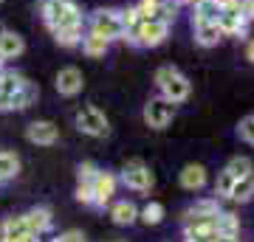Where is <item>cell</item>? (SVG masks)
Masks as SVG:
<instances>
[{
    "label": "cell",
    "mask_w": 254,
    "mask_h": 242,
    "mask_svg": "<svg viewBox=\"0 0 254 242\" xmlns=\"http://www.w3.org/2000/svg\"><path fill=\"white\" fill-rule=\"evenodd\" d=\"M40 14H43L51 34H60L65 28L82 26V11L73 0H43L40 3Z\"/></svg>",
    "instance_id": "1"
},
{
    "label": "cell",
    "mask_w": 254,
    "mask_h": 242,
    "mask_svg": "<svg viewBox=\"0 0 254 242\" xmlns=\"http://www.w3.org/2000/svg\"><path fill=\"white\" fill-rule=\"evenodd\" d=\"M155 85H158V90H161L164 99L173 101V104L187 101L190 99V93H192L190 79H187L178 68H173V65H161V68L155 71Z\"/></svg>",
    "instance_id": "2"
},
{
    "label": "cell",
    "mask_w": 254,
    "mask_h": 242,
    "mask_svg": "<svg viewBox=\"0 0 254 242\" xmlns=\"http://www.w3.org/2000/svg\"><path fill=\"white\" fill-rule=\"evenodd\" d=\"M91 31L93 34H99L105 37V40H125L127 34V28L125 23H122V9H99V11H93V17H91Z\"/></svg>",
    "instance_id": "3"
},
{
    "label": "cell",
    "mask_w": 254,
    "mask_h": 242,
    "mask_svg": "<svg viewBox=\"0 0 254 242\" xmlns=\"http://www.w3.org/2000/svg\"><path fill=\"white\" fill-rule=\"evenodd\" d=\"M170 34V26L161 23V20H141L133 31H127L125 40L133 45H141V48H155V45H161Z\"/></svg>",
    "instance_id": "4"
},
{
    "label": "cell",
    "mask_w": 254,
    "mask_h": 242,
    "mask_svg": "<svg viewBox=\"0 0 254 242\" xmlns=\"http://www.w3.org/2000/svg\"><path fill=\"white\" fill-rule=\"evenodd\" d=\"M119 180H122L127 189H133V192H150V189L155 186L153 169H150L144 161H138V158H133V161H127L125 166H122Z\"/></svg>",
    "instance_id": "5"
},
{
    "label": "cell",
    "mask_w": 254,
    "mask_h": 242,
    "mask_svg": "<svg viewBox=\"0 0 254 242\" xmlns=\"http://www.w3.org/2000/svg\"><path fill=\"white\" fill-rule=\"evenodd\" d=\"M76 127H79V133L91 135V138H105V135L110 133L108 116H105L99 107H93V104H85V107L76 113Z\"/></svg>",
    "instance_id": "6"
},
{
    "label": "cell",
    "mask_w": 254,
    "mask_h": 242,
    "mask_svg": "<svg viewBox=\"0 0 254 242\" xmlns=\"http://www.w3.org/2000/svg\"><path fill=\"white\" fill-rule=\"evenodd\" d=\"M173 118H175V104L167 101L164 96L150 99L144 104V124L150 130H167V127L173 124Z\"/></svg>",
    "instance_id": "7"
},
{
    "label": "cell",
    "mask_w": 254,
    "mask_h": 242,
    "mask_svg": "<svg viewBox=\"0 0 254 242\" xmlns=\"http://www.w3.org/2000/svg\"><path fill=\"white\" fill-rule=\"evenodd\" d=\"M218 23H220V28H223L226 37H246L249 34V20L240 11V0H232L229 6H223Z\"/></svg>",
    "instance_id": "8"
},
{
    "label": "cell",
    "mask_w": 254,
    "mask_h": 242,
    "mask_svg": "<svg viewBox=\"0 0 254 242\" xmlns=\"http://www.w3.org/2000/svg\"><path fill=\"white\" fill-rule=\"evenodd\" d=\"M116 186H119V178L113 172H102L93 178V206L96 208H105L113 203V194H116Z\"/></svg>",
    "instance_id": "9"
},
{
    "label": "cell",
    "mask_w": 254,
    "mask_h": 242,
    "mask_svg": "<svg viewBox=\"0 0 254 242\" xmlns=\"http://www.w3.org/2000/svg\"><path fill=\"white\" fill-rule=\"evenodd\" d=\"M192 28H195V43L203 45V48H212L223 40V28H220L218 20H200V17H192Z\"/></svg>",
    "instance_id": "10"
},
{
    "label": "cell",
    "mask_w": 254,
    "mask_h": 242,
    "mask_svg": "<svg viewBox=\"0 0 254 242\" xmlns=\"http://www.w3.org/2000/svg\"><path fill=\"white\" fill-rule=\"evenodd\" d=\"M26 138L37 146H54L60 141V127L54 121H31L26 130Z\"/></svg>",
    "instance_id": "11"
},
{
    "label": "cell",
    "mask_w": 254,
    "mask_h": 242,
    "mask_svg": "<svg viewBox=\"0 0 254 242\" xmlns=\"http://www.w3.org/2000/svg\"><path fill=\"white\" fill-rule=\"evenodd\" d=\"M82 71L79 68H63V71L57 73V93L65 96V99H73L76 93H82Z\"/></svg>",
    "instance_id": "12"
},
{
    "label": "cell",
    "mask_w": 254,
    "mask_h": 242,
    "mask_svg": "<svg viewBox=\"0 0 254 242\" xmlns=\"http://www.w3.org/2000/svg\"><path fill=\"white\" fill-rule=\"evenodd\" d=\"M178 180H181V189H187V192H200L206 186L209 172L203 163H187L181 169V175H178Z\"/></svg>",
    "instance_id": "13"
},
{
    "label": "cell",
    "mask_w": 254,
    "mask_h": 242,
    "mask_svg": "<svg viewBox=\"0 0 254 242\" xmlns=\"http://www.w3.org/2000/svg\"><path fill=\"white\" fill-rule=\"evenodd\" d=\"M23 217H26L28 231L34 234V237H43V234L51 231V225H54V214H51V208H46V206L31 208V211H26Z\"/></svg>",
    "instance_id": "14"
},
{
    "label": "cell",
    "mask_w": 254,
    "mask_h": 242,
    "mask_svg": "<svg viewBox=\"0 0 254 242\" xmlns=\"http://www.w3.org/2000/svg\"><path fill=\"white\" fill-rule=\"evenodd\" d=\"M110 220L116 225H133L138 223V206L133 200H116L110 206Z\"/></svg>",
    "instance_id": "15"
},
{
    "label": "cell",
    "mask_w": 254,
    "mask_h": 242,
    "mask_svg": "<svg viewBox=\"0 0 254 242\" xmlns=\"http://www.w3.org/2000/svg\"><path fill=\"white\" fill-rule=\"evenodd\" d=\"M23 51H26L23 37L14 31H0V59H17Z\"/></svg>",
    "instance_id": "16"
},
{
    "label": "cell",
    "mask_w": 254,
    "mask_h": 242,
    "mask_svg": "<svg viewBox=\"0 0 254 242\" xmlns=\"http://www.w3.org/2000/svg\"><path fill=\"white\" fill-rule=\"evenodd\" d=\"M82 51H85V56H91V59H102L110 51V40L88 31V34L82 37Z\"/></svg>",
    "instance_id": "17"
},
{
    "label": "cell",
    "mask_w": 254,
    "mask_h": 242,
    "mask_svg": "<svg viewBox=\"0 0 254 242\" xmlns=\"http://www.w3.org/2000/svg\"><path fill=\"white\" fill-rule=\"evenodd\" d=\"M23 234H31L26 225V217L23 214H14V217H6L0 223V240H14V237H23Z\"/></svg>",
    "instance_id": "18"
},
{
    "label": "cell",
    "mask_w": 254,
    "mask_h": 242,
    "mask_svg": "<svg viewBox=\"0 0 254 242\" xmlns=\"http://www.w3.org/2000/svg\"><path fill=\"white\" fill-rule=\"evenodd\" d=\"M229 200H235V203H249V200H254V175L237 178L232 192H229Z\"/></svg>",
    "instance_id": "19"
},
{
    "label": "cell",
    "mask_w": 254,
    "mask_h": 242,
    "mask_svg": "<svg viewBox=\"0 0 254 242\" xmlns=\"http://www.w3.org/2000/svg\"><path fill=\"white\" fill-rule=\"evenodd\" d=\"M20 175V158L9 149H0V183L17 178Z\"/></svg>",
    "instance_id": "20"
},
{
    "label": "cell",
    "mask_w": 254,
    "mask_h": 242,
    "mask_svg": "<svg viewBox=\"0 0 254 242\" xmlns=\"http://www.w3.org/2000/svg\"><path fill=\"white\" fill-rule=\"evenodd\" d=\"M164 217H167V208H164L158 200H150L144 208H138V220L144 225H161Z\"/></svg>",
    "instance_id": "21"
},
{
    "label": "cell",
    "mask_w": 254,
    "mask_h": 242,
    "mask_svg": "<svg viewBox=\"0 0 254 242\" xmlns=\"http://www.w3.org/2000/svg\"><path fill=\"white\" fill-rule=\"evenodd\" d=\"M215 228H218V234H223V237H240V217H235L232 211H218Z\"/></svg>",
    "instance_id": "22"
},
{
    "label": "cell",
    "mask_w": 254,
    "mask_h": 242,
    "mask_svg": "<svg viewBox=\"0 0 254 242\" xmlns=\"http://www.w3.org/2000/svg\"><path fill=\"white\" fill-rule=\"evenodd\" d=\"M226 172H232L235 178H246V175H254V161L249 155H235L232 161L226 163Z\"/></svg>",
    "instance_id": "23"
},
{
    "label": "cell",
    "mask_w": 254,
    "mask_h": 242,
    "mask_svg": "<svg viewBox=\"0 0 254 242\" xmlns=\"http://www.w3.org/2000/svg\"><path fill=\"white\" fill-rule=\"evenodd\" d=\"M220 206H218V200H198V203H192L187 211H184L181 220H187V217H195V214H218Z\"/></svg>",
    "instance_id": "24"
},
{
    "label": "cell",
    "mask_w": 254,
    "mask_h": 242,
    "mask_svg": "<svg viewBox=\"0 0 254 242\" xmlns=\"http://www.w3.org/2000/svg\"><path fill=\"white\" fill-rule=\"evenodd\" d=\"M220 6L215 3V0H203V3H198L195 9H192V17H200V20H218L220 17Z\"/></svg>",
    "instance_id": "25"
},
{
    "label": "cell",
    "mask_w": 254,
    "mask_h": 242,
    "mask_svg": "<svg viewBox=\"0 0 254 242\" xmlns=\"http://www.w3.org/2000/svg\"><path fill=\"white\" fill-rule=\"evenodd\" d=\"M82 26H76V28H65V31H60V34H54V40L63 48H73V45H82Z\"/></svg>",
    "instance_id": "26"
},
{
    "label": "cell",
    "mask_w": 254,
    "mask_h": 242,
    "mask_svg": "<svg viewBox=\"0 0 254 242\" xmlns=\"http://www.w3.org/2000/svg\"><path fill=\"white\" fill-rule=\"evenodd\" d=\"M175 17H178V3H173V0H161V9H158L155 20H161V23H167V26H173Z\"/></svg>",
    "instance_id": "27"
},
{
    "label": "cell",
    "mask_w": 254,
    "mask_h": 242,
    "mask_svg": "<svg viewBox=\"0 0 254 242\" xmlns=\"http://www.w3.org/2000/svg\"><path fill=\"white\" fill-rule=\"evenodd\" d=\"M235 175H232V172H220L218 175V183H215V194H218V197H229V192H232V186H235Z\"/></svg>",
    "instance_id": "28"
},
{
    "label": "cell",
    "mask_w": 254,
    "mask_h": 242,
    "mask_svg": "<svg viewBox=\"0 0 254 242\" xmlns=\"http://www.w3.org/2000/svg\"><path fill=\"white\" fill-rule=\"evenodd\" d=\"M96 175H99V166L91 163V161H82L79 166H76V180H79V183H93Z\"/></svg>",
    "instance_id": "29"
},
{
    "label": "cell",
    "mask_w": 254,
    "mask_h": 242,
    "mask_svg": "<svg viewBox=\"0 0 254 242\" xmlns=\"http://www.w3.org/2000/svg\"><path fill=\"white\" fill-rule=\"evenodd\" d=\"M136 9H138V14H141V20H155V14L161 9V0H138Z\"/></svg>",
    "instance_id": "30"
},
{
    "label": "cell",
    "mask_w": 254,
    "mask_h": 242,
    "mask_svg": "<svg viewBox=\"0 0 254 242\" xmlns=\"http://www.w3.org/2000/svg\"><path fill=\"white\" fill-rule=\"evenodd\" d=\"M237 135H240V141L254 144V116L240 118V124H237Z\"/></svg>",
    "instance_id": "31"
},
{
    "label": "cell",
    "mask_w": 254,
    "mask_h": 242,
    "mask_svg": "<svg viewBox=\"0 0 254 242\" xmlns=\"http://www.w3.org/2000/svg\"><path fill=\"white\" fill-rule=\"evenodd\" d=\"M122 23H125L127 31H133V28L141 23V14H138L136 6H130V9H122Z\"/></svg>",
    "instance_id": "32"
},
{
    "label": "cell",
    "mask_w": 254,
    "mask_h": 242,
    "mask_svg": "<svg viewBox=\"0 0 254 242\" xmlns=\"http://www.w3.org/2000/svg\"><path fill=\"white\" fill-rule=\"evenodd\" d=\"M76 203L93 206V183H79V186H76Z\"/></svg>",
    "instance_id": "33"
},
{
    "label": "cell",
    "mask_w": 254,
    "mask_h": 242,
    "mask_svg": "<svg viewBox=\"0 0 254 242\" xmlns=\"http://www.w3.org/2000/svg\"><path fill=\"white\" fill-rule=\"evenodd\" d=\"M54 242H88V237L82 231H76V228H71V231H65V234H60Z\"/></svg>",
    "instance_id": "34"
},
{
    "label": "cell",
    "mask_w": 254,
    "mask_h": 242,
    "mask_svg": "<svg viewBox=\"0 0 254 242\" xmlns=\"http://www.w3.org/2000/svg\"><path fill=\"white\" fill-rule=\"evenodd\" d=\"M240 11L249 23H254V0H240Z\"/></svg>",
    "instance_id": "35"
},
{
    "label": "cell",
    "mask_w": 254,
    "mask_h": 242,
    "mask_svg": "<svg viewBox=\"0 0 254 242\" xmlns=\"http://www.w3.org/2000/svg\"><path fill=\"white\" fill-rule=\"evenodd\" d=\"M0 242H40L34 234H23V237H14V240H0Z\"/></svg>",
    "instance_id": "36"
},
{
    "label": "cell",
    "mask_w": 254,
    "mask_h": 242,
    "mask_svg": "<svg viewBox=\"0 0 254 242\" xmlns=\"http://www.w3.org/2000/svg\"><path fill=\"white\" fill-rule=\"evenodd\" d=\"M246 59L254 62V40H249V45H246Z\"/></svg>",
    "instance_id": "37"
},
{
    "label": "cell",
    "mask_w": 254,
    "mask_h": 242,
    "mask_svg": "<svg viewBox=\"0 0 254 242\" xmlns=\"http://www.w3.org/2000/svg\"><path fill=\"white\" fill-rule=\"evenodd\" d=\"M215 242H240V237H223V234H218V240Z\"/></svg>",
    "instance_id": "38"
},
{
    "label": "cell",
    "mask_w": 254,
    "mask_h": 242,
    "mask_svg": "<svg viewBox=\"0 0 254 242\" xmlns=\"http://www.w3.org/2000/svg\"><path fill=\"white\" fill-rule=\"evenodd\" d=\"M181 3H190L192 9H195V6H198V3H203V0H181Z\"/></svg>",
    "instance_id": "39"
},
{
    "label": "cell",
    "mask_w": 254,
    "mask_h": 242,
    "mask_svg": "<svg viewBox=\"0 0 254 242\" xmlns=\"http://www.w3.org/2000/svg\"><path fill=\"white\" fill-rule=\"evenodd\" d=\"M215 3H218L220 9H223V6H229V3H232V0H215Z\"/></svg>",
    "instance_id": "40"
},
{
    "label": "cell",
    "mask_w": 254,
    "mask_h": 242,
    "mask_svg": "<svg viewBox=\"0 0 254 242\" xmlns=\"http://www.w3.org/2000/svg\"><path fill=\"white\" fill-rule=\"evenodd\" d=\"M113 242H125V240H113Z\"/></svg>",
    "instance_id": "41"
},
{
    "label": "cell",
    "mask_w": 254,
    "mask_h": 242,
    "mask_svg": "<svg viewBox=\"0 0 254 242\" xmlns=\"http://www.w3.org/2000/svg\"><path fill=\"white\" fill-rule=\"evenodd\" d=\"M0 3H3V0H0Z\"/></svg>",
    "instance_id": "42"
}]
</instances>
